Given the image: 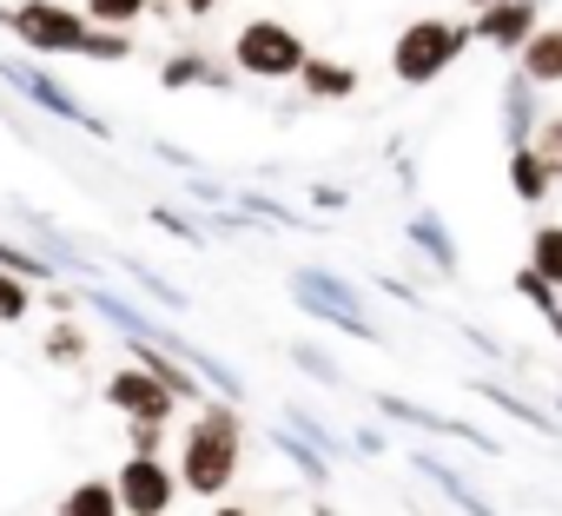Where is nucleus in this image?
<instances>
[{"instance_id":"obj_1","label":"nucleus","mask_w":562,"mask_h":516,"mask_svg":"<svg viewBox=\"0 0 562 516\" xmlns=\"http://www.w3.org/2000/svg\"><path fill=\"white\" fill-rule=\"evenodd\" d=\"M238 463H245V417H238L232 404H199V417H192V430H186V444H179V463H172L179 490L218 503V496L232 490Z\"/></svg>"},{"instance_id":"obj_2","label":"nucleus","mask_w":562,"mask_h":516,"mask_svg":"<svg viewBox=\"0 0 562 516\" xmlns=\"http://www.w3.org/2000/svg\"><path fill=\"white\" fill-rule=\"evenodd\" d=\"M463 47H470V21H437V14H424V21H411V27L397 34L391 74H397V87H430V80H443V74L463 60Z\"/></svg>"},{"instance_id":"obj_3","label":"nucleus","mask_w":562,"mask_h":516,"mask_svg":"<svg viewBox=\"0 0 562 516\" xmlns=\"http://www.w3.org/2000/svg\"><path fill=\"white\" fill-rule=\"evenodd\" d=\"M305 41L285 27V21H245L238 41H232V67L245 80H299L305 74Z\"/></svg>"},{"instance_id":"obj_4","label":"nucleus","mask_w":562,"mask_h":516,"mask_svg":"<svg viewBox=\"0 0 562 516\" xmlns=\"http://www.w3.org/2000/svg\"><path fill=\"white\" fill-rule=\"evenodd\" d=\"M0 21H8V34L21 47H34V54H74L80 60V47H87V14L60 8V0H21V8H8Z\"/></svg>"},{"instance_id":"obj_5","label":"nucleus","mask_w":562,"mask_h":516,"mask_svg":"<svg viewBox=\"0 0 562 516\" xmlns=\"http://www.w3.org/2000/svg\"><path fill=\"white\" fill-rule=\"evenodd\" d=\"M113 496H120V516H166L179 496V476L166 457H126L113 470Z\"/></svg>"},{"instance_id":"obj_6","label":"nucleus","mask_w":562,"mask_h":516,"mask_svg":"<svg viewBox=\"0 0 562 516\" xmlns=\"http://www.w3.org/2000/svg\"><path fill=\"white\" fill-rule=\"evenodd\" d=\"M106 404H113L126 424H172V391H166L153 371H139V364H120V371L106 378Z\"/></svg>"},{"instance_id":"obj_7","label":"nucleus","mask_w":562,"mask_h":516,"mask_svg":"<svg viewBox=\"0 0 562 516\" xmlns=\"http://www.w3.org/2000/svg\"><path fill=\"white\" fill-rule=\"evenodd\" d=\"M536 0H496V8H483V14H470V41H483V47H496V54H522L529 41H536Z\"/></svg>"},{"instance_id":"obj_8","label":"nucleus","mask_w":562,"mask_h":516,"mask_svg":"<svg viewBox=\"0 0 562 516\" xmlns=\"http://www.w3.org/2000/svg\"><path fill=\"white\" fill-rule=\"evenodd\" d=\"M516 74L529 87H562V27H536V41L516 54Z\"/></svg>"},{"instance_id":"obj_9","label":"nucleus","mask_w":562,"mask_h":516,"mask_svg":"<svg viewBox=\"0 0 562 516\" xmlns=\"http://www.w3.org/2000/svg\"><path fill=\"white\" fill-rule=\"evenodd\" d=\"M536 126H542V113H536V87H529L522 74H509V87H503V133H509V153L529 146Z\"/></svg>"},{"instance_id":"obj_10","label":"nucleus","mask_w":562,"mask_h":516,"mask_svg":"<svg viewBox=\"0 0 562 516\" xmlns=\"http://www.w3.org/2000/svg\"><path fill=\"white\" fill-rule=\"evenodd\" d=\"M299 87H305V100H351L358 93V74L345 60H305Z\"/></svg>"},{"instance_id":"obj_11","label":"nucleus","mask_w":562,"mask_h":516,"mask_svg":"<svg viewBox=\"0 0 562 516\" xmlns=\"http://www.w3.org/2000/svg\"><path fill=\"white\" fill-rule=\"evenodd\" d=\"M14 80H21V87H27V93L41 100V106H54L60 120H74V126H87V133H106V126H100V120H93V113H87V106H80V100L67 93V87H54V80H41V74H27V67H14Z\"/></svg>"},{"instance_id":"obj_12","label":"nucleus","mask_w":562,"mask_h":516,"mask_svg":"<svg viewBox=\"0 0 562 516\" xmlns=\"http://www.w3.org/2000/svg\"><path fill=\"white\" fill-rule=\"evenodd\" d=\"M139 371H153L166 391H172V404H205V391H199V378L186 371V364H172V358H159L146 338H139Z\"/></svg>"},{"instance_id":"obj_13","label":"nucleus","mask_w":562,"mask_h":516,"mask_svg":"<svg viewBox=\"0 0 562 516\" xmlns=\"http://www.w3.org/2000/svg\"><path fill=\"white\" fill-rule=\"evenodd\" d=\"M509 192H516L522 205H542V199L555 192V179L542 172V159H536L529 146H516V153H509Z\"/></svg>"},{"instance_id":"obj_14","label":"nucleus","mask_w":562,"mask_h":516,"mask_svg":"<svg viewBox=\"0 0 562 516\" xmlns=\"http://www.w3.org/2000/svg\"><path fill=\"white\" fill-rule=\"evenodd\" d=\"M60 516H120V496H113V476H87L60 496Z\"/></svg>"},{"instance_id":"obj_15","label":"nucleus","mask_w":562,"mask_h":516,"mask_svg":"<svg viewBox=\"0 0 562 516\" xmlns=\"http://www.w3.org/2000/svg\"><path fill=\"white\" fill-rule=\"evenodd\" d=\"M529 272H536L549 292H562V225H536V232H529Z\"/></svg>"},{"instance_id":"obj_16","label":"nucleus","mask_w":562,"mask_h":516,"mask_svg":"<svg viewBox=\"0 0 562 516\" xmlns=\"http://www.w3.org/2000/svg\"><path fill=\"white\" fill-rule=\"evenodd\" d=\"M159 87H232V74L212 67L205 54H172V67L159 74Z\"/></svg>"},{"instance_id":"obj_17","label":"nucleus","mask_w":562,"mask_h":516,"mask_svg":"<svg viewBox=\"0 0 562 516\" xmlns=\"http://www.w3.org/2000/svg\"><path fill=\"white\" fill-rule=\"evenodd\" d=\"M153 8V0H87V27H113V34H133V21Z\"/></svg>"},{"instance_id":"obj_18","label":"nucleus","mask_w":562,"mask_h":516,"mask_svg":"<svg viewBox=\"0 0 562 516\" xmlns=\"http://www.w3.org/2000/svg\"><path fill=\"white\" fill-rule=\"evenodd\" d=\"M529 153L542 159V172H549V179H562V113H542V126H536Z\"/></svg>"},{"instance_id":"obj_19","label":"nucleus","mask_w":562,"mask_h":516,"mask_svg":"<svg viewBox=\"0 0 562 516\" xmlns=\"http://www.w3.org/2000/svg\"><path fill=\"white\" fill-rule=\"evenodd\" d=\"M80 60H133V34H113V27H87V47H80Z\"/></svg>"},{"instance_id":"obj_20","label":"nucleus","mask_w":562,"mask_h":516,"mask_svg":"<svg viewBox=\"0 0 562 516\" xmlns=\"http://www.w3.org/2000/svg\"><path fill=\"white\" fill-rule=\"evenodd\" d=\"M34 312V292L14 279V272H0V325H21Z\"/></svg>"},{"instance_id":"obj_21","label":"nucleus","mask_w":562,"mask_h":516,"mask_svg":"<svg viewBox=\"0 0 562 516\" xmlns=\"http://www.w3.org/2000/svg\"><path fill=\"white\" fill-rule=\"evenodd\" d=\"M47 358H54V364H80V358H87V332H80V325H54V332H47Z\"/></svg>"},{"instance_id":"obj_22","label":"nucleus","mask_w":562,"mask_h":516,"mask_svg":"<svg viewBox=\"0 0 562 516\" xmlns=\"http://www.w3.org/2000/svg\"><path fill=\"white\" fill-rule=\"evenodd\" d=\"M0 272H14L21 285H27V279H47V266H41V258H27L21 245H0Z\"/></svg>"},{"instance_id":"obj_23","label":"nucleus","mask_w":562,"mask_h":516,"mask_svg":"<svg viewBox=\"0 0 562 516\" xmlns=\"http://www.w3.org/2000/svg\"><path fill=\"white\" fill-rule=\"evenodd\" d=\"M417 245H430V258H437V266H443V272H450V266H457V251H450V238H443V232H437V218H430V212H424V218H417Z\"/></svg>"},{"instance_id":"obj_24","label":"nucleus","mask_w":562,"mask_h":516,"mask_svg":"<svg viewBox=\"0 0 562 516\" xmlns=\"http://www.w3.org/2000/svg\"><path fill=\"white\" fill-rule=\"evenodd\" d=\"M126 457H159V444H166V424H126Z\"/></svg>"},{"instance_id":"obj_25","label":"nucleus","mask_w":562,"mask_h":516,"mask_svg":"<svg viewBox=\"0 0 562 516\" xmlns=\"http://www.w3.org/2000/svg\"><path fill=\"white\" fill-rule=\"evenodd\" d=\"M212 516H251L245 503H212Z\"/></svg>"},{"instance_id":"obj_26","label":"nucleus","mask_w":562,"mask_h":516,"mask_svg":"<svg viewBox=\"0 0 562 516\" xmlns=\"http://www.w3.org/2000/svg\"><path fill=\"white\" fill-rule=\"evenodd\" d=\"M212 8H218V0H186V14H199V21H205Z\"/></svg>"},{"instance_id":"obj_27","label":"nucleus","mask_w":562,"mask_h":516,"mask_svg":"<svg viewBox=\"0 0 562 516\" xmlns=\"http://www.w3.org/2000/svg\"><path fill=\"white\" fill-rule=\"evenodd\" d=\"M463 8H470V14H483V8H496V0H463Z\"/></svg>"}]
</instances>
